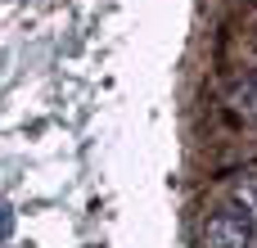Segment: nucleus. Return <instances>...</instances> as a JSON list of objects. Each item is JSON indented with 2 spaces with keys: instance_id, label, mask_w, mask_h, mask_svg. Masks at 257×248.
<instances>
[{
  "instance_id": "f257e3e1",
  "label": "nucleus",
  "mask_w": 257,
  "mask_h": 248,
  "mask_svg": "<svg viewBox=\"0 0 257 248\" xmlns=\"http://www.w3.org/2000/svg\"><path fill=\"white\" fill-rule=\"evenodd\" d=\"M203 248H257V217L239 203L217 208L203 221Z\"/></svg>"
},
{
  "instance_id": "f03ea898",
  "label": "nucleus",
  "mask_w": 257,
  "mask_h": 248,
  "mask_svg": "<svg viewBox=\"0 0 257 248\" xmlns=\"http://www.w3.org/2000/svg\"><path fill=\"white\" fill-rule=\"evenodd\" d=\"M226 104H230V113H235V117L257 122V72H253V77H239V81L230 86Z\"/></svg>"
},
{
  "instance_id": "7ed1b4c3",
  "label": "nucleus",
  "mask_w": 257,
  "mask_h": 248,
  "mask_svg": "<svg viewBox=\"0 0 257 248\" xmlns=\"http://www.w3.org/2000/svg\"><path fill=\"white\" fill-rule=\"evenodd\" d=\"M235 203L239 208H248L257 217V176H244V181H235Z\"/></svg>"
},
{
  "instance_id": "20e7f679",
  "label": "nucleus",
  "mask_w": 257,
  "mask_h": 248,
  "mask_svg": "<svg viewBox=\"0 0 257 248\" xmlns=\"http://www.w3.org/2000/svg\"><path fill=\"white\" fill-rule=\"evenodd\" d=\"M9 235H14V208H9V203L0 199V244H5Z\"/></svg>"
}]
</instances>
